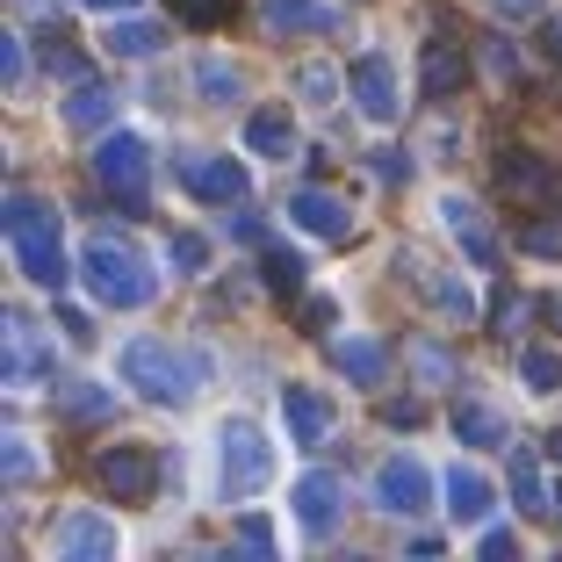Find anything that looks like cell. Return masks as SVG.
<instances>
[{
    "label": "cell",
    "instance_id": "obj_1",
    "mask_svg": "<svg viewBox=\"0 0 562 562\" xmlns=\"http://www.w3.org/2000/svg\"><path fill=\"white\" fill-rule=\"evenodd\" d=\"M0 224H8V246H15V267L36 281V289H66L72 281V267H66V238H58V210H44L36 195H8L0 202Z\"/></svg>",
    "mask_w": 562,
    "mask_h": 562
},
{
    "label": "cell",
    "instance_id": "obj_2",
    "mask_svg": "<svg viewBox=\"0 0 562 562\" xmlns=\"http://www.w3.org/2000/svg\"><path fill=\"white\" fill-rule=\"evenodd\" d=\"M116 368H123V382L145 390L151 404H195V390L210 382V353L173 347V339H131Z\"/></svg>",
    "mask_w": 562,
    "mask_h": 562
},
{
    "label": "cell",
    "instance_id": "obj_3",
    "mask_svg": "<svg viewBox=\"0 0 562 562\" xmlns=\"http://www.w3.org/2000/svg\"><path fill=\"white\" fill-rule=\"evenodd\" d=\"M80 274L87 289H94V303H109V311H145L151 296H159V274H151V260L131 246V238H87L80 252Z\"/></svg>",
    "mask_w": 562,
    "mask_h": 562
},
{
    "label": "cell",
    "instance_id": "obj_4",
    "mask_svg": "<svg viewBox=\"0 0 562 562\" xmlns=\"http://www.w3.org/2000/svg\"><path fill=\"white\" fill-rule=\"evenodd\" d=\"M94 181L123 202V210H145V188H151V145L137 131H109L94 145Z\"/></svg>",
    "mask_w": 562,
    "mask_h": 562
},
{
    "label": "cell",
    "instance_id": "obj_5",
    "mask_svg": "<svg viewBox=\"0 0 562 562\" xmlns=\"http://www.w3.org/2000/svg\"><path fill=\"white\" fill-rule=\"evenodd\" d=\"M216 447H224V497H252L274 476V447H267V432L252 418H232V426L216 432Z\"/></svg>",
    "mask_w": 562,
    "mask_h": 562
},
{
    "label": "cell",
    "instance_id": "obj_6",
    "mask_svg": "<svg viewBox=\"0 0 562 562\" xmlns=\"http://www.w3.org/2000/svg\"><path fill=\"white\" fill-rule=\"evenodd\" d=\"M159 476H166V469L151 462V447H137V440H116V447H101V454H94V483L116 497V505H151Z\"/></svg>",
    "mask_w": 562,
    "mask_h": 562
},
{
    "label": "cell",
    "instance_id": "obj_7",
    "mask_svg": "<svg viewBox=\"0 0 562 562\" xmlns=\"http://www.w3.org/2000/svg\"><path fill=\"white\" fill-rule=\"evenodd\" d=\"M123 533L109 513H94V505H80V513H66L58 527H50V555L58 562H116Z\"/></svg>",
    "mask_w": 562,
    "mask_h": 562
},
{
    "label": "cell",
    "instance_id": "obj_8",
    "mask_svg": "<svg viewBox=\"0 0 562 562\" xmlns=\"http://www.w3.org/2000/svg\"><path fill=\"white\" fill-rule=\"evenodd\" d=\"M347 94H353V109H361L368 123H397L404 116V94H397V66L382 58V50H361L347 66Z\"/></svg>",
    "mask_w": 562,
    "mask_h": 562
},
{
    "label": "cell",
    "instance_id": "obj_9",
    "mask_svg": "<svg viewBox=\"0 0 562 562\" xmlns=\"http://www.w3.org/2000/svg\"><path fill=\"white\" fill-rule=\"evenodd\" d=\"M375 505L390 519H418L432 505V469L418 462V454H390V462L375 469Z\"/></svg>",
    "mask_w": 562,
    "mask_h": 562
},
{
    "label": "cell",
    "instance_id": "obj_10",
    "mask_svg": "<svg viewBox=\"0 0 562 562\" xmlns=\"http://www.w3.org/2000/svg\"><path fill=\"white\" fill-rule=\"evenodd\" d=\"M181 181H188V195H202V202H246V188H252V173L238 159H224V151H188L181 159Z\"/></svg>",
    "mask_w": 562,
    "mask_h": 562
},
{
    "label": "cell",
    "instance_id": "obj_11",
    "mask_svg": "<svg viewBox=\"0 0 562 562\" xmlns=\"http://www.w3.org/2000/svg\"><path fill=\"white\" fill-rule=\"evenodd\" d=\"M260 22L267 36H339L347 15L325 8V0H260Z\"/></svg>",
    "mask_w": 562,
    "mask_h": 562
},
{
    "label": "cell",
    "instance_id": "obj_12",
    "mask_svg": "<svg viewBox=\"0 0 562 562\" xmlns=\"http://www.w3.org/2000/svg\"><path fill=\"white\" fill-rule=\"evenodd\" d=\"M289 505H296L303 533H331V527H339V505H347V483L331 476V469H311V476L289 491Z\"/></svg>",
    "mask_w": 562,
    "mask_h": 562
},
{
    "label": "cell",
    "instance_id": "obj_13",
    "mask_svg": "<svg viewBox=\"0 0 562 562\" xmlns=\"http://www.w3.org/2000/svg\"><path fill=\"white\" fill-rule=\"evenodd\" d=\"M281 426H289V447H325V432H331V397H325V390H303V382H289V390H281Z\"/></svg>",
    "mask_w": 562,
    "mask_h": 562
},
{
    "label": "cell",
    "instance_id": "obj_14",
    "mask_svg": "<svg viewBox=\"0 0 562 562\" xmlns=\"http://www.w3.org/2000/svg\"><path fill=\"white\" fill-rule=\"evenodd\" d=\"M289 224H303L311 238H353V210L331 188H296L289 195Z\"/></svg>",
    "mask_w": 562,
    "mask_h": 562
},
{
    "label": "cell",
    "instance_id": "obj_15",
    "mask_svg": "<svg viewBox=\"0 0 562 562\" xmlns=\"http://www.w3.org/2000/svg\"><path fill=\"white\" fill-rule=\"evenodd\" d=\"M440 491H447V513L462 519V527L491 519V505H497V483L483 476L476 462H454V469H447V483H440Z\"/></svg>",
    "mask_w": 562,
    "mask_h": 562
},
{
    "label": "cell",
    "instance_id": "obj_16",
    "mask_svg": "<svg viewBox=\"0 0 562 562\" xmlns=\"http://www.w3.org/2000/svg\"><path fill=\"white\" fill-rule=\"evenodd\" d=\"M440 224H447V238H454V246H462L476 267H497V238H491V224H483L476 202L447 195V202H440Z\"/></svg>",
    "mask_w": 562,
    "mask_h": 562
},
{
    "label": "cell",
    "instance_id": "obj_17",
    "mask_svg": "<svg viewBox=\"0 0 562 562\" xmlns=\"http://www.w3.org/2000/svg\"><path fill=\"white\" fill-rule=\"evenodd\" d=\"M497 188L513 202H555V166L533 159V151H505L497 159Z\"/></svg>",
    "mask_w": 562,
    "mask_h": 562
},
{
    "label": "cell",
    "instance_id": "obj_18",
    "mask_svg": "<svg viewBox=\"0 0 562 562\" xmlns=\"http://www.w3.org/2000/svg\"><path fill=\"white\" fill-rule=\"evenodd\" d=\"M462 80H469V50L454 44V36H432L426 66H418V87H426L432 101H447V94H462Z\"/></svg>",
    "mask_w": 562,
    "mask_h": 562
},
{
    "label": "cell",
    "instance_id": "obj_19",
    "mask_svg": "<svg viewBox=\"0 0 562 562\" xmlns=\"http://www.w3.org/2000/svg\"><path fill=\"white\" fill-rule=\"evenodd\" d=\"M246 151L252 159H296V116H289V109H252L246 116Z\"/></svg>",
    "mask_w": 562,
    "mask_h": 562
},
{
    "label": "cell",
    "instance_id": "obj_20",
    "mask_svg": "<svg viewBox=\"0 0 562 562\" xmlns=\"http://www.w3.org/2000/svg\"><path fill=\"white\" fill-rule=\"evenodd\" d=\"M331 361H339V375H347L353 390H382V382H390V347H382V339H339Z\"/></svg>",
    "mask_w": 562,
    "mask_h": 562
},
{
    "label": "cell",
    "instance_id": "obj_21",
    "mask_svg": "<svg viewBox=\"0 0 562 562\" xmlns=\"http://www.w3.org/2000/svg\"><path fill=\"white\" fill-rule=\"evenodd\" d=\"M66 123H72V131H109V123H116V87H109V80H72Z\"/></svg>",
    "mask_w": 562,
    "mask_h": 562
},
{
    "label": "cell",
    "instance_id": "obj_22",
    "mask_svg": "<svg viewBox=\"0 0 562 562\" xmlns=\"http://www.w3.org/2000/svg\"><path fill=\"white\" fill-rule=\"evenodd\" d=\"M513 497H519V513H555V491H548L533 447H513Z\"/></svg>",
    "mask_w": 562,
    "mask_h": 562
},
{
    "label": "cell",
    "instance_id": "obj_23",
    "mask_svg": "<svg viewBox=\"0 0 562 562\" xmlns=\"http://www.w3.org/2000/svg\"><path fill=\"white\" fill-rule=\"evenodd\" d=\"M454 440L462 447H513V432H505V418L491 404H454Z\"/></svg>",
    "mask_w": 562,
    "mask_h": 562
},
{
    "label": "cell",
    "instance_id": "obj_24",
    "mask_svg": "<svg viewBox=\"0 0 562 562\" xmlns=\"http://www.w3.org/2000/svg\"><path fill=\"white\" fill-rule=\"evenodd\" d=\"M36 382V325L30 311H8V390Z\"/></svg>",
    "mask_w": 562,
    "mask_h": 562
},
{
    "label": "cell",
    "instance_id": "obj_25",
    "mask_svg": "<svg viewBox=\"0 0 562 562\" xmlns=\"http://www.w3.org/2000/svg\"><path fill=\"white\" fill-rule=\"evenodd\" d=\"M426 281V296L440 317H454V325H476V289H469L462 274H418Z\"/></svg>",
    "mask_w": 562,
    "mask_h": 562
},
{
    "label": "cell",
    "instance_id": "obj_26",
    "mask_svg": "<svg viewBox=\"0 0 562 562\" xmlns=\"http://www.w3.org/2000/svg\"><path fill=\"white\" fill-rule=\"evenodd\" d=\"M101 44L116 50V58H151V50L166 44V30H159V22H137V15H123V22H109V36H101Z\"/></svg>",
    "mask_w": 562,
    "mask_h": 562
},
{
    "label": "cell",
    "instance_id": "obj_27",
    "mask_svg": "<svg viewBox=\"0 0 562 562\" xmlns=\"http://www.w3.org/2000/svg\"><path fill=\"white\" fill-rule=\"evenodd\" d=\"M58 412L87 418V426H94V418H116V390H101V382H66V390H58Z\"/></svg>",
    "mask_w": 562,
    "mask_h": 562
},
{
    "label": "cell",
    "instance_id": "obj_28",
    "mask_svg": "<svg viewBox=\"0 0 562 562\" xmlns=\"http://www.w3.org/2000/svg\"><path fill=\"white\" fill-rule=\"evenodd\" d=\"M195 87H202V101H216V109H232V101L246 94V72H238L232 58H202V66H195Z\"/></svg>",
    "mask_w": 562,
    "mask_h": 562
},
{
    "label": "cell",
    "instance_id": "obj_29",
    "mask_svg": "<svg viewBox=\"0 0 562 562\" xmlns=\"http://www.w3.org/2000/svg\"><path fill=\"white\" fill-rule=\"evenodd\" d=\"M519 382H527L533 397H555L562 390V353L555 347H519Z\"/></svg>",
    "mask_w": 562,
    "mask_h": 562
},
{
    "label": "cell",
    "instance_id": "obj_30",
    "mask_svg": "<svg viewBox=\"0 0 562 562\" xmlns=\"http://www.w3.org/2000/svg\"><path fill=\"white\" fill-rule=\"evenodd\" d=\"M296 94L311 101V109H331V101L347 94V72H339V66H317V58H311V66H296Z\"/></svg>",
    "mask_w": 562,
    "mask_h": 562
},
{
    "label": "cell",
    "instance_id": "obj_31",
    "mask_svg": "<svg viewBox=\"0 0 562 562\" xmlns=\"http://www.w3.org/2000/svg\"><path fill=\"white\" fill-rule=\"evenodd\" d=\"M260 274H267V289H274V296H296L311 267H303V252H289V246H267V252H260Z\"/></svg>",
    "mask_w": 562,
    "mask_h": 562
},
{
    "label": "cell",
    "instance_id": "obj_32",
    "mask_svg": "<svg viewBox=\"0 0 562 562\" xmlns=\"http://www.w3.org/2000/svg\"><path fill=\"white\" fill-rule=\"evenodd\" d=\"M412 375L426 382V390H447V382H454V353H447L440 339H418L412 347Z\"/></svg>",
    "mask_w": 562,
    "mask_h": 562
},
{
    "label": "cell",
    "instance_id": "obj_33",
    "mask_svg": "<svg viewBox=\"0 0 562 562\" xmlns=\"http://www.w3.org/2000/svg\"><path fill=\"white\" fill-rule=\"evenodd\" d=\"M166 260L181 267V274H202V267H210V238H202V232H173V246H166Z\"/></svg>",
    "mask_w": 562,
    "mask_h": 562
},
{
    "label": "cell",
    "instance_id": "obj_34",
    "mask_svg": "<svg viewBox=\"0 0 562 562\" xmlns=\"http://www.w3.org/2000/svg\"><path fill=\"white\" fill-rule=\"evenodd\" d=\"M0 80L15 87V94H22V87H30V44H22L15 30L0 36Z\"/></svg>",
    "mask_w": 562,
    "mask_h": 562
},
{
    "label": "cell",
    "instance_id": "obj_35",
    "mask_svg": "<svg viewBox=\"0 0 562 562\" xmlns=\"http://www.w3.org/2000/svg\"><path fill=\"white\" fill-rule=\"evenodd\" d=\"M0 469H8V483H30L36 476V454H30V440H22V432H8V440H0Z\"/></svg>",
    "mask_w": 562,
    "mask_h": 562
},
{
    "label": "cell",
    "instance_id": "obj_36",
    "mask_svg": "<svg viewBox=\"0 0 562 562\" xmlns=\"http://www.w3.org/2000/svg\"><path fill=\"white\" fill-rule=\"evenodd\" d=\"M368 166H375V181H382V188H404V181H412V151H397V145L368 151Z\"/></svg>",
    "mask_w": 562,
    "mask_h": 562
},
{
    "label": "cell",
    "instance_id": "obj_37",
    "mask_svg": "<svg viewBox=\"0 0 562 562\" xmlns=\"http://www.w3.org/2000/svg\"><path fill=\"white\" fill-rule=\"evenodd\" d=\"M519 252H533V260H562V224H527V232H519Z\"/></svg>",
    "mask_w": 562,
    "mask_h": 562
},
{
    "label": "cell",
    "instance_id": "obj_38",
    "mask_svg": "<svg viewBox=\"0 0 562 562\" xmlns=\"http://www.w3.org/2000/svg\"><path fill=\"white\" fill-rule=\"evenodd\" d=\"M173 15L195 22V30H216V22L232 15V0H173Z\"/></svg>",
    "mask_w": 562,
    "mask_h": 562
},
{
    "label": "cell",
    "instance_id": "obj_39",
    "mask_svg": "<svg viewBox=\"0 0 562 562\" xmlns=\"http://www.w3.org/2000/svg\"><path fill=\"white\" fill-rule=\"evenodd\" d=\"M483 66H491L497 80H519V44H505V36H483Z\"/></svg>",
    "mask_w": 562,
    "mask_h": 562
},
{
    "label": "cell",
    "instance_id": "obj_40",
    "mask_svg": "<svg viewBox=\"0 0 562 562\" xmlns=\"http://www.w3.org/2000/svg\"><path fill=\"white\" fill-rule=\"evenodd\" d=\"M527 311H533V303L505 289V296H497V331H505V339H519V325H527Z\"/></svg>",
    "mask_w": 562,
    "mask_h": 562
},
{
    "label": "cell",
    "instance_id": "obj_41",
    "mask_svg": "<svg viewBox=\"0 0 562 562\" xmlns=\"http://www.w3.org/2000/svg\"><path fill=\"white\" fill-rule=\"evenodd\" d=\"M238 541H246L252 555H274V527H267L260 513H246V519H238Z\"/></svg>",
    "mask_w": 562,
    "mask_h": 562
},
{
    "label": "cell",
    "instance_id": "obj_42",
    "mask_svg": "<svg viewBox=\"0 0 562 562\" xmlns=\"http://www.w3.org/2000/svg\"><path fill=\"white\" fill-rule=\"evenodd\" d=\"M382 418L412 432V426H426V404H418V397H390V404H382Z\"/></svg>",
    "mask_w": 562,
    "mask_h": 562
},
{
    "label": "cell",
    "instance_id": "obj_43",
    "mask_svg": "<svg viewBox=\"0 0 562 562\" xmlns=\"http://www.w3.org/2000/svg\"><path fill=\"white\" fill-rule=\"evenodd\" d=\"M224 232H232V238H246V246H252V238H260V216H252L246 202H232V216H224Z\"/></svg>",
    "mask_w": 562,
    "mask_h": 562
},
{
    "label": "cell",
    "instance_id": "obj_44",
    "mask_svg": "<svg viewBox=\"0 0 562 562\" xmlns=\"http://www.w3.org/2000/svg\"><path fill=\"white\" fill-rule=\"evenodd\" d=\"M491 15H505V22H527V15H541V0H483Z\"/></svg>",
    "mask_w": 562,
    "mask_h": 562
},
{
    "label": "cell",
    "instance_id": "obj_45",
    "mask_svg": "<svg viewBox=\"0 0 562 562\" xmlns=\"http://www.w3.org/2000/svg\"><path fill=\"white\" fill-rule=\"evenodd\" d=\"M331 317H339V311H331V296H311V303H303V331H325Z\"/></svg>",
    "mask_w": 562,
    "mask_h": 562
},
{
    "label": "cell",
    "instance_id": "obj_46",
    "mask_svg": "<svg viewBox=\"0 0 562 562\" xmlns=\"http://www.w3.org/2000/svg\"><path fill=\"white\" fill-rule=\"evenodd\" d=\"M58 331H66L72 347H87V339H94V325H87V317H80V311H58Z\"/></svg>",
    "mask_w": 562,
    "mask_h": 562
},
{
    "label": "cell",
    "instance_id": "obj_47",
    "mask_svg": "<svg viewBox=\"0 0 562 562\" xmlns=\"http://www.w3.org/2000/svg\"><path fill=\"white\" fill-rule=\"evenodd\" d=\"M541 50L562 66V15H541Z\"/></svg>",
    "mask_w": 562,
    "mask_h": 562
},
{
    "label": "cell",
    "instance_id": "obj_48",
    "mask_svg": "<svg viewBox=\"0 0 562 562\" xmlns=\"http://www.w3.org/2000/svg\"><path fill=\"white\" fill-rule=\"evenodd\" d=\"M80 8H101V15H123V8H137V0H80Z\"/></svg>",
    "mask_w": 562,
    "mask_h": 562
},
{
    "label": "cell",
    "instance_id": "obj_49",
    "mask_svg": "<svg viewBox=\"0 0 562 562\" xmlns=\"http://www.w3.org/2000/svg\"><path fill=\"white\" fill-rule=\"evenodd\" d=\"M548 325H555V331H562V296H548Z\"/></svg>",
    "mask_w": 562,
    "mask_h": 562
},
{
    "label": "cell",
    "instance_id": "obj_50",
    "mask_svg": "<svg viewBox=\"0 0 562 562\" xmlns=\"http://www.w3.org/2000/svg\"><path fill=\"white\" fill-rule=\"evenodd\" d=\"M548 447H555V454H562V432H555V440H548Z\"/></svg>",
    "mask_w": 562,
    "mask_h": 562
},
{
    "label": "cell",
    "instance_id": "obj_51",
    "mask_svg": "<svg viewBox=\"0 0 562 562\" xmlns=\"http://www.w3.org/2000/svg\"><path fill=\"white\" fill-rule=\"evenodd\" d=\"M555 519H562V491H555Z\"/></svg>",
    "mask_w": 562,
    "mask_h": 562
}]
</instances>
